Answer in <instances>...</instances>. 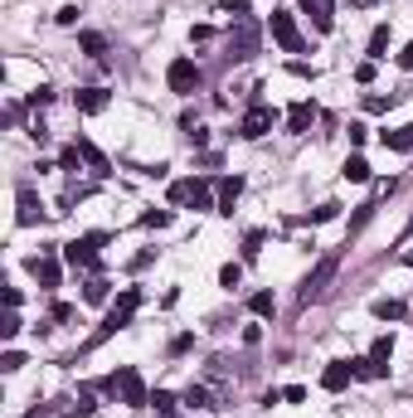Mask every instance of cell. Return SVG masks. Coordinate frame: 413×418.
Listing matches in <instances>:
<instances>
[{
    "instance_id": "6da1fadb",
    "label": "cell",
    "mask_w": 413,
    "mask_h": 418,
    "mask_svg": "<svg viewBox=\"0 0 413 418\" xmlns=\"http://www.w3.org/2000/svg\"><path fill=\"white\" fill-rule=\"evenodd\" d=\"M136 306H141V292H136V287H127V292L117 297V306L108 311V321L97 326L92 345H97V341H108V336H117V331H127V326H132V317H136Z\"/></svg>"
},
{
    "instance_id": "7a4b0ae2",
    "label": "cell",
    "mask_w": 413,
    "mask_h": 418,
    "mask_svg": "<svg viewBox=\"0 0 413 418\" xmlns=\"http://www.w3.org/2000/svg\"><path fill=\"white\" fill-rule=\"evenodd\" d=\"M273 122H277V112L268 108V102H248V112H243V122H238V136H243V141H258V136L273 132Z\"/></svg>"
},
{
    "instance_id": "3957f363",
    "label": "cell",
    "mask_w": 413,
    "mask_h": 418,
    "mask_svg": "<svg viewBox=\"0 0 413 418\" xmlns=\"http://www.w3.org/2000/svg\"><path fill=\"white\" fill-rule=\"evenodd\" d=\"M336 268H340V258H336V253H326L321 263H316V273L301 282V297H297V302H301V306H312V302H316V297L326 292V282L336 278Z\"/></svg>"
},
{
    "instance_id": "277c9868",
    "label": "cell",
    "mask_w": 413,
    "mask_h": 418,
    "mask_svg": "<svg viewBox=\"0 0 413 418\" xmlns=\"http://www.w3.org/2000/svg\"><path fill=\"white\" fill-rule=\"evenodd\" d=\"M108 243V234H83V238H73V243H64V258L73 268H97V248Z\"/></svg>"
},
{
    "instance_id": "5b68a950",
    "label": "cell",
    "mask_w": 413,
    "mask_h": 418,
    "mask_svg": "<svg viewBox=\"0 0 413 418\" xmlns=\"http://www.w3.org/2000/svg\"><path fill=\"white\" fill-rule=\"evenodd\" d=\"M166 83H171V93H180V97H190L195 88H199V64L195 59H171V69H166Z\"/></svg>"
},
{
    "instance_id": "8992f818",
    "label": "cell",
    "mask_w": 413,
    "mask_h": 418,
    "mask_svg": "<svg viewBox=\"0 0 413 418\" xmlns=\"http://www.w3.org/2000/svg\"><path fill=\"white\" fill-rule=\"evenodd\" d=\"M268 29H273V39L287 49V54H301V29H297V20H292V10H273Z\"/></svg>"
},
{
    "instance_id": "52a82bcc",
    "label": "cell",
    "mask_w": 413,
    "mask_h": 418,
    "mask_svg": "<svg viewBox=\"0 0 413 418\" xmlns=\"http://www.w3.org/2000/svg\"><path fill=\"white\" fill-rule=\"evenodd\" d=\"M112 380H117V394H122L127 408H146V404H151V394H146V384H141L136 370H117Z\"/></svg>"
},
{
    "instance_id": "ba28073f",
    "label": "cell",
    "mask_w": 413,
    "mask_h": 418,
    "mask_svg": "<svg viewBox=\"0 0 413 418\" xmlns=\"http://www.w3.org/2000/svg\"><path fill=\"white\" fill-rule=\"evenodd\" d=\"M15 199H20V209H15V224H20V229H29V224H39V219H44V204H39L34 185H20V190H15Z\"/></svg>"
},
{
    "instance_id": "9c48e42d",
    "label": "cell",
    "mask_w": 413,
    "mask_h": 418,
    "mask_svg": "<svg viewBox=\"0 0 413 418\" xmlns=\"http://www.w3.org/2000/svg\"><path fill=\"white\" fill-rule=\"evenodd\" d=\"M229 44H234V59H253V54H258V25H253V20H234Z\"/></svg>"
},
{
    "instance_id": "30bf717a",
    "label": "cell",
    "mask_w": 413,
    "mask_h": 418,
    "mask_svg": "<svg viewBox=\"0 0 413 418\" xmlns=\"http://www.w3.org/2000/svg\"><path fill=\"white\" fill-rule=\"evenodd\" d=\"M29 273L39 278V287H44V292H54V287L64 282V273H59V263H54V248H49L44 258H29Z\"/></svg>"
},
{
    "instance_id": "8fae6325",
    "label": "cell",
    "mask_w": 413,
    "mask_h": 418,
    "mask_svg": "<svg viewBox=\"0 0 413 418\" xmlns=\"http://www.w3.org/2000/svg\"><path fill=\"white\" fill-rule=\"evenodd\" d=\"M312 122H316V102H292V112H287V132L292 136H301V132H312Z\"/></svg>"
},
{
    "instance_id": "7c38bea8",
    "label": "cell",
    "mask_w": 413,
    "mask_h": 418,
    "mask_svg": "<svg viewBox=\"0 0 413 418\" xmlns=\"http://www.w3.org/2000/svg\"><path fill=\"white\" fill-rule=\"evenodd\" d=\"M350 380H355V370H350V360H331V365H326V375H321V389L340 394V389H345Z\"/></svg>"
},
{
    "instance_id": "4fadbf2b",
    "label": "cell",
    "mask_w": 413,
    "mask_h": 418,
    "mask_svg": "<svg viewBox=\"0 0 413 418\" xmlns=\"http://www.w3.org/2000/svg\"><path fill=\"white\" fill-rule=\"evenodd\" d=\"M301 10L312 15V25H316L321 34H331V29H336V20H331V10H336V0H301Z\"/></svg>"
},
{
    "instance_id": "5bb4252c",
    "label": "cell",
    "mask_w": 413,
    "mask_h": 418,
    "mask_svg": "<svg viewBox=\"0 0 413 418\" xmlns=\"http://www.w3.org/2000/svg\"><path fill=\"white\" fill-rule=\"evenodd\" d=\"M108 102H112V97L102 93V88H78V93H73V108H78V112H88V117H92V112H102Z\"/></svg>"
},
{
    "instance_id": "9a60e30c",
    "label": "cell",
    "mask_w": 413,
    "mask_h": 418,
    "mask_svg": "<svg viewBox=\"0 0 413 418\" xmlns=\"http://www.w3.org/2000/svg\"><path fill=\"white\" fill-rule=\"evenodd\" d=\"M185 204H190V209H219V204H214V185L204 180V175H195V180H190V199H185Z\"/></svg>"
},
{
    "instance_id": "2e32d148",
    "label": "cell",
    "mask_w": 413,
    "mask_h": 418,
    "mask_svg": "<svg viewBox=\"0 0 413 418\" xmlns=\"http://www.w3.org/2000/svg\"><path fill=\"white\" fill-rule=\"evenodd\" d=\"M243 195V175H224L219 180V214H234V199Z\"/></svg>"
},
{
    "instance_id": "e0dca14e",
    "label": "cell",
    "mask_w": 413,
    "mask_h": 418,
    "mask_svg": "<svg viewBox=\"0 0 413 418\" xmlns=\"http://www.w3.org/2000/svg\"><path fill=\"white\" fill-rule=\"evenodd\" d=\"M73 146H78V156H83V161H88V166H92L97 175H108V156H102V151H97V146H92L88 136H78Z\"/></svg>"
},
{
    "instance_id": "ac0fdd59",
    "label": "cell",
    "mask_w": 413,
    "mask_h": 418,
    "mask_svg": "<svg viewBox=\"0 0 413 418\" xmlns=\"http://www.w3.org/2000/svg\"><path fill=\"white\" fill-rule=\"evenodd\" d=\"M370 311H375V321H403V311H408V306H403V302H394V297H379Z\"/></svg>"
},
{
    "instance_id": "d6986e66",
    "label": "cell",
    "mask_w": 413,
    "mask_h": 418,
    "mask_svg": "<svg viewBox=\"0 0 413 418\" xmlns=\"http://www.w3.org/2000/svg\"><path fill=\"white\" fill-rule=\"evenodd\" d=\"M340 175H345L350 185H365V180H370V161H365V156H350V161L340 166Z\"/></svg>"
},
{
    "instance_id": "ffe728a7",
    "label": "cell",
    "mask_w": 413,
    "mask_h": 418,
    "mask_svg": "<svg viewBox=\"0 0 413 418\" xmlns=\"http://www.w3.org/2000/svg\"><path fill=\"white\" fill-rule=\"evenodd\" d=\"M78 49H83V54H92V59H102V54H108V39H102L97 29H83V34H78Z\"/></svg>"
},
{
    "instance_id": "44dd1931",
    "label": "cell",
    "mask_w": 413,
    "mask_h": 418,
    "mask_svg": "<svg viewBox=\"0 0 413 418\" xmlns=\"http://www.w3.org/2000/svg\"><path fill=\"white\" fill-rule=\"evenodd\" d=\"M379 141H384L389 151H413V122H408V127H399V132H384Z\"/></svg>"
},
{
    "instance_id": "7402d4cb",
    "label": "cell",
    "mask_w": 413,
    "mask_h": 418,
    "mask_svg": "<svg viewBox=\"0 0 413 418\" xmlns=\"http://www.w3.org/2000/svg\"><path fill=\"white\" fill-rule=\"evenodd\" d=\"M248 311H253V317H277L273 292H253V297H248Z\"/></svg>"
},
{
    "instance_id": "603a6c76",
    "label": "cell",
    "mask_w": 413,
    "mask_h": 418,
    "mask_svg": "<svg viewBox=\"0 0 413 418\" xmlns=\"http://www.w3.org/2000/svg\"><path fill=\"white\" fill-rule=\"evenodd\" d=\"M384 49H389V25H375V34H370V59L375 64L384 59Z\"/></svg>"
},
{
    "instance_id": "cb8c5ba5",
    "label": "cell",
    "mask_w": 413,
    "mask_h": 418,
    "mask_svg": "<svg viewBox=\"0 0 413 418\" xmlns=\"http://www.w3.org/2000/svg\"><path fill=\"white\" fill-rule=\"evenodd\" d=\"M175 404H180V399H175L171 389H156V394H151V408H156L161 418H171V413H175Z\"/></svg>"
},
{
    "instance_id": "d4e9b609",
    "label": "cell",
    "mask_w": 413,
    "mask_h": 418,
    "mask_svg": "<svg viewBox=\"0 0 413 418\" xmlns=\"http://www.w3.org/2000/svg\"><path fill=\"white\" fill-rule=\"evenodd\" d=\"M389 355H394V341H389V336H379V341H375V350H370V360L379 365L384 375H389Z\"/></svg>"
},
{
    "instance_id": "484cf974",
    "label": "cell",
    "mask_w": 413,
    "mask_h": 418,
    "mask_svg": "<svg viewBox=\"0 0 413 418\" xmlns=\"http://www.w3.org/2000/svg\"><path fill=\"white\" fill-rule=\"evenodd\" d=\"M83 302L102 306V302H108V282H102V278H88V287H83Z\"/></svg>"
},
{
    "instance_id": "4316f807",
    "label": "cell",
    "mask_w": 413,
    "mask_h": 418,
    "mask_svg": "<svg viewBox=\"0 0 413 418\" xmlns=\"http://www.w3.org/2000/svg\"><path fill=\"white\" fill-rule=\"evenodd\" d=\"M180 404H190V408H210V389H204V384H190V389L180 394Z\"/></svg>"
},
{
    "instance_id": "83f0119b",
    "label": "cell",
    "mask_w": 413,
    "mask_h": 418,
    "mask_svg": "<svg viewBox=\"0 0 413 418\" xmlns=\"http://www.w3.org/2000/svg\"><path fill=\"white\" fill-rule=\"evenodd\" d=\"M171 219H175L171 209H146V214H141V224H146V229H171Z\"/></svg>"
},
{
    "instance_id": "f1b7e54d",
    "label": "cell",
    "mask_w": 413,
    "mask_h": 418,
    "mask_svg": "<svg viewBox=\"0 0 413 418\" xmlns=\"http://www.w3.org/2000/svg\"><path fill=\"white\" fill-rule=\"evenodd\" d=\"M394 102H399L394 93H389V97H384V93H370V97H365V112H389Z\"/></svg>"
},
{
    "instance_id": "f546056e",
    "label": "cell",
    "mask_w": 413,
    "mask_h": 418,
    "mask_svg": "<svg viewBox=\"0 0 413 418\" xmlns=\"http://www.w3.org/2000/svg\"><path fill=\"white\" fill-rule=\"evenodd\" d=\"M263 238H268L263 229H253V234L243 238V258H248V263H253V258H258V253H263Z\"/></svg>"
},
{
    "instance_id": "4dcf8cb0",
    "label": "cell",
    "mask_w": 413,
    "mask_h": 418,
    "mask_svg": "<svg viewBox=\"0 0 413 418\" xmlns=\"http://www.w3.org/2000/svg\"><path fill=\"white\" fill-rule=\"evenodd\" d=\"M219 10H224V15H234V20H253L248 0H219Z\"/></svg>"
},
{
    "instance_id": "1f68e13d",
    "label": "cell",
    "mask_w": 413,
    "mask_h": 418,
    "mask_svg": "<svg viewBox=\"0 0 413 418\" xmlns=\"http://www.w3.org/2000/svg\"><path fill=\"white\" fill-rule=\"evenodd\" d=\"M219 282H224V287L234 292V287L243 282V268H238V263H224V268H219Z\"/></svg>"
},
{
    "instance_id": "d6a6232c",
    "label": "cell",
    "mask_w": 413,
    "mask_h": 418,
    "mask_svg": "<svg viewBox=\"0 0 413 418\" xmlns=\"http://www.w3.org/2000/svg\"><path fill=\"white\" fill-rule=\"evenodd\" d=\"M336 214H340V204H336V199H326L321 209H312V224H331Z\"/></svg>"
},
{
    "instance_id": "836d02e7",
    "label": "cell",
    "mask_w": 413,
    "mask_h": 418,
    "mask_svg": "<svg viewBox=\"0 0 413 418\" xmlns=\"http://www.w3.org/2000/svg\"><path fill=\"white\" fill-rule=\"evenodd\" d=\"M49 102H54V88H44V83H39V88L29 93V108H49Z\"/></svg>"
},
{
    "instance_id": "e575fe53",
    "label": "cell",
    "mask_w": 413,
    "mask_h": 418,
    "mask_svg": "<svg viewBox=\"0 0 413 418\" xmlns=\"http://www.w3.org/2000/svg\"><path fill=\"white\" fill-rule=\"evenodd\" d=\"M0 336H5V341H15L20 336V311L10 306V317H5V326H0Z\"/></svg>"
},
{
    "instance_id": "d590c367",
    "label": "cell",
    "mask_w": 413,
    "mask_h": 418,
    "mask_svg": "<svg viewBox=\"0 0 413 418\" xmlns=\"http://www.w3.org/2000/svg\"><path fill=\"white\" fill-rule=\"evenodd\" d=\"M20 365H25V355H20V350H5V360H0V370H5V375H15Z\"/></svg>"
},
{
    "instance_id": "8d00e7d4",
    "label": "cell",
    "mask_w": 413,
    "mask_h": 418,
    "mask_svg": "<svg viewBox=\"0 0 413 418\" xmlns=\"http://www.w3.org/2000/svg\"><path fill=\"white\" fill-rule=\"evenodd\" d=\"M345 132H350V146H365V136H370V127H365V122H350Z\"/></svg>"
},
{
    "instance_id": "74e56055",
    "label": "cell",
    "mask_w": 413,
    "mask_h": 418,
    "mask_svg": "<svg viewBox=\"0 0 413 418\" xmlns=\"http://www.w3.org/2000/svg\"><path fill=\"white\" fill-rule=\"evenodd\" d=\"M185 199H190V180H175L171 185V204H185Z\"/></svg>"
},
{
    "instance_id": "f35d334b",
    "label": "cell",
    "mask_w": 413,
    "mask_h": 418,
    "mask_svg": "<svg viewBox=\"0 0 413 418\" xmlns=\"http://www.w3.org/2000/svg\"><path fill=\"white\" fill-rule=\"evenodd\" d=\"M59 171H78V146H68V151L59 156Z\"/></svg>"
},
{
    "instance_id": "ab89813d",
    "label": "cell",
    "mask_w": 413,
    "mask_h": 418,
    "mask_svg": "<svg viewBox=\"0 0 413 418\" xmlns=\"http://www.w3.org/2000/svg\"><path fill=\"white\" fill-rule=\"evenodd\" d=\"M78 15H83V10H78V5H64V10H59V15H54V20H59V25H78Z\"/></svg>"
},
{
    "instance_id": "60d3db41",
    "label": "cell",
    "mask_w": 413,
    "mask_h": 418,
    "mask_svg": "<svg viewBox=\"0 0 413 418\" xmlns=\"http://www.w3.org/2000/svg\"><path fill=\"white\" fill-rule=\"evenodd\" d=\"M92 408H97V404H92V389H83L78 404H73V413H92Z\"/></svg>"
},
{
    "instance_id": "b9f144b4",
    "label": "cell",
    "mask_w": 413,
    "mask_h": 418,
    "mask_svg": "<svg viewBox=\"0 0 413 418\" xmlns=\"http://www.w3.org/2000/svg\"><path fill=\"white\" fill-rule=\"evenodd\" d=\"M370 78H375V59H365V64L355 69V83H370Z\"/></svg>"
},
{
    "instance_id": "7bdbcfd3",
    "label": "cell",
    "mask_w": 413,
    "mask_h": 418,
    "mask_svg": "<svg viewBox=\"0 0 413 418\" xmlns=\"http://www.w3.org/2000/svg\"><path fill=\"white\" fill-rule=\"evenodd\" d=\"M54 321H73V306L68 302H54Z\"/></svg>"
},
{
    "instance_id": "ee69618b",
    "label": "cell",
    "mask_w": 413,
    "mask_h": 418,
    "mask_svg": "<svg viewBox=\"0 0 413 418\" xmlns=\"http://www.w3.org/2000/svg\"><path fill=\"white\" fill-rule=\"evenodd\" d=\"M185 141H190V146H210V132H204V127H195V132H190Z\"/></svg>"
},
{
    "instance_id": "f6af8a7d",
    "label": "cell",
    "mask_w": 413,
    "mask_h": 418,
    "mask_svg": "<svg viewBox=\"0 0 413 418\" xmlns=\"http://www.w3.org/2000/svg\"><path fill=\"white\" fill-rule=\"evenodd\" d=\"M282 399H287V404H301V399H306V389H301V384H292V389H282Z\"/></svg>"
},
{
    "instance_id": "bcb514c9",
    "label": "cell",
    "mask_w": 413,
    "mask_h": 418,
    "mask_svg": "<svg viewBox=\"0 0 413 418\" xmlns=\"http://www.w3.org/2000/svg\"><path fill=\"white\" fill-rule=\"evenodd\" d=\"M399 64H403V69H413V44H408L403 54H399Z\"/></svg>"
},
{
    "instance_id": "7dc6e473",
    "label": "cell",
    "mask_w": 413,
    "mask_h": 418,
    "mask_svg": "<svg viewBox=\"0 0 413 418\" xmlns=\"http://www.w3.org/2000/svg\"><path fill=\"white\" fill-rule=\"evenodd\" d=\"M25 418H49V408H44V404H34V408H29Z\"/></svg>"
},
{
    "instance_id": "c3c4849f",
    "label": "cell",
    "mask_w": 413,
    "mask_h": 418,
    "mask_svg": "<svg viewBox=\"0 0 413 418\" xmlns=\"http://www.w3.org/2000/svg\"><path fill=\"white\" fill-rule=\"evenodd\" d=\"M350 5H355V10H365V5H375V0H350Z\"/></svg>"
},
{
    "instance_id": "681fc988",
    "label": "cell",
    "mask_w": 413,
    "mask_h": 418,
    "mask_svg": "<svg viewBox=\"0 0 413 418\" xmlns=\"http://www.w3.org/2000/svg\"><path fill=\"white\" fill-rule=\"evenodd\" d=\"M403 263H408V268H413V248H408V253H403Z\"/></svg>"
},
{
    "instance_id": "f907efd6",
    "label": "cell",
    "mask_w": 413,
    "mask_h": 418,
    "mask_svg": "<svg viewBox=\"0 0 413 418\" xmlns=\"http://www.w3.org/2000/svg\"><path fill=\"white\" fill-rule=\"evenodd\" d=\"M408 234H413V219H408Z\"/></svg>"
}]
</instances>
